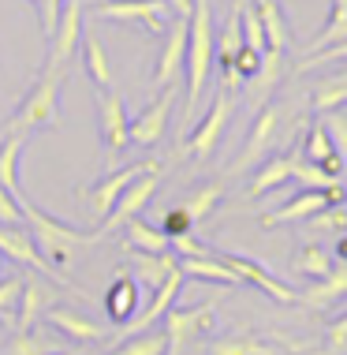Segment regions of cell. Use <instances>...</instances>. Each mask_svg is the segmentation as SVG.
<instances>
[{
  "instance_id": "cell-16",
  "label": "cell",
  "mask_w": 347,
  "mask_h": 355,
  "mask_svg": "<svg viewBox=\"0 0 347 355\" xmlns=\"http://www.w3.org/2000/svg\"><path fill=\"white\" fill-rule=\"evenodd\" d=\"M101 306L105 314H109V322L120 329V325H127L134 314L142 311V300H139V281L134 277H116L109 284V292L101 295Z\"/></svg>"
},
{
  "instance_id": "cell-1",
  "label": "cell",
  "mask_w": 347,
  "mask_h": 355,
  "mask_svg": "<svg viewBox=\"0 0 347 355\" xmlns=\"http://www.w3.org/2000/svg\"><path fill=\"white\" fill-rule=\"evenodd\" d=\"M19 214H23V225H26V232L34 236L37 251H42L45 262L56 266V270L71 266V258H75L79 247H94V243H101V239H105L101 228H71V225H60L56 217L42 214L30 198H19Z\"/></svg>"
},
{
  "instance_id": "cell-15",
  "label": "cell",
  "mask_w": 347,
  "mask_h": 355,
  "mask_svg": "<svg viewBox=\"0 0 347 355\" xmlns=\"http://www.w3.org/2000/svg\"><path fill=\"white\" fill-rule=\"evenodd\" d=\"M276 131H281V109H276V105H262V112L254 116V128H250V135H247V146L235 157L231 172H247L250 165H258V161L265 157V150H273Z\"/></svg>"
},
{
  "instance_id": "cell-26",
  "label": "cell",
  "mask_w": 347,
  "mask_h": 355,
  "mask_svg": "<svg viewBox=\"0 0 347 355\" xmlns=\"http://www.w3.org/2000/svg\"><path fill=\"white\" fill-rule=\"evenodd\" d=\"M336 300H347V270H344V266H340V270L332 266L329 277H321V281H314L306 292H299V303L314 306V311H321V306H329Z\"/></svg>"
},
{
  "instance_id": "cell-35",
  "label": "cell",
  "mask_w": 347,
  "mask_h": 355,
  "mask_svg": "<svg viewBox=\"0 0 347 355\" xmlns=\"http://www.w3.org/2000/svg\"><path fill=\"white\" fill-rule=\"evenodd\" d=\"M281 75H284V53L265 49V53H262V64H258V71H254V79H247V83L254 86V90L269 94L276 83H281Z\"/></svg>"
},
{
  "instance_id": "cell-3",
  "label": "cell",
  "mask_w": 347,
  "mask_h": 355,
  "mask_svg": "<svg viewBox=\"0 0 347 355\" xmlns=\"http://www.w3.org/2000/svg\"><path fill=\"white\" fill-rule=\"evenodd\" d=\"M60 83L64 71L45 68L26 90V98L19 101V109L8 116L4 135H30L37 128H60Z\"/></svg>"
},
{
  "instance_id": "cell-24",
  "label": "cell",
  "mask_w": 347,
  "mask_h": 355,
  "mask_svg": "<svg viewBox=\"0 0 347 355\" xmlns=\"http://www.w3.org/2000/svg\"><path fill=\"white\" fill-rule=\"evenodd\" d=\"M26 139L30 135H4L0 139V191H8L15 202L26 198L23 187H19V157L26 150Z\"/></svg>"
},
{
  "instance_id": "cell-17",
  "label": "cell",
  "mask_w": 347,
  "mask_h": 355,
  "mask_svg": "<svg viewBox=\"0 0 347 355\" xmlns=\"http://www.w3.org/2000/svg\"><path fill=\"white\" fill-rule=\"evenodd\" d=\"M299 157L310 161V165H317V168H325L329 176H344V165H347L340 153H336V146H332V139H329V131H325L321 120L310 123L306 142H303V153H299Z\"/></svg>"
},
{
  "instance_id": "cell-7",
  "label": "cell",
  "mask_w": 347,
  "mask_h": 355,
  "mask_svg": "<svg viewBox=\"0 0 347 355\" xmlns=\"http://www.w3.org/2000/svg\"><path fill=\"white\" fill-rule=\"evenodd\" d=\"M231 112H235L231 90H224V86H220V90L213 94V101H209V112L195 123V131L187 135V153H190L195 161L213 157V150L220 146V135H224V128H228Z\"/></svg>"
},
{
  "instance_id": "cell-36",
  "label": "cell",
  "mask_w": 347,
  "mask_h": 355,
  "mask_svg": "<svg viewBox=\"0 0 347 355\" xmlns=\"http://www.w3.org/2000/svg\"><path fill=\"white\" fill-rule=\"evenodd\" d=\"M239 31H243V45L254 53H265V31H262V19H258L254 4H247V0H239Z\"/></svg>"
},
{
  "instance_id": "cell-5",
  "label": "cell",
  "mask_w": 347,
  "mask_h": 355,
  "mask_svg": "<svg viewBox=\"0 0 347 355\" xmlns=\"http://www.w3.org/2000/svg\"><path fill=\"white\" fill-rule=\"evenodd\" d=\"M127 109H123V94L109 86L98 90V135H101V150H105V165H116L120 153L127 150Z\"/></svg>"
},
{
  "instance_id": "cell-8",
  "label": "cell",
  "mask_w": 347,
  "mask_h": 355,
  "mask_svg": "<svg viewBox=\"0 0 347 355\" xmlns=\"http://www.w3.org/2000/svg\"><path fill=\"white\" fill-rule=\"evenodd\" d=\"M82 19H86L82 0H64L60 15H56V26L49 34V64H45V68H53V71L67 68V60L75 56V49H79V42H82V31H86Z\"/></svg>"
},
{
  "instance_id": "cell-21",
  "label": "cell",
  "mask_w": 347,
  "mask_h": 355,
  "mask_svg": "<svg viewBox=\"0 0 347 355\" xmlns=\"http://www.w3.org/2000/svg\"><path fill=\"white\" fill-rule=\"evenodd\" d=\"M49 300L53 295L42 288V281L37 277H26L23 281V292H19V303H15V322H12V329H34L37 322H42V314L49 311Z\"/></svg>"
},
{
  "instance_id": "cell-11",
  "label": "cell",
  "mask_w": 347,
  "mask_h": 355,
  "mask_svg": "<svg viewBox=\"0 0 347 355\" xmlns=\"http://www.w3.org/2000/svg\"><path fill=\"white\" fill-rule=\"evenodd\" d=\"M157 168H161L157 161H139V165H123V168L105 172V180H101V184L90 191V195H86V198H90V214L98 217V225H101V220L112 214L116 198H120L123 191H127V187L134 184V180H139V176H146V172H157Z\"/></svg>"
},
{
  "instance_id": "cell-50",
  "label": "cell",
  "mask_w": 347,
  "mask_h": 355,
  "mask_svg": "<svg viewBox=\"0 0 347 355\" xmlns=\"http://www.w3.org/2000/svg\"><path fill=\"white\" fill-rule=\"evenodd\" d=\"M165 4L172 8V15H179V19H190V8H195V0H165Z\"/></svg>"
},
{
  "instance_id": "cell-14",
  "label": "cell",
  "mask_w": 347,
  "mask_h": 355,
  "mask_svg": "<svg viewBox=\"0 0 347 355\" xmlns=\"http://www.w3.org/2000/svg\"><path fill=\"white\" fill-rule=\"evenodd\" d=\"M220 258H224L231 270L239 273V281H243V284H254L258 292H265V295H269V300L287 303V306L299 303V292H295V288H292V284H284L281 277H273V273H269V266H262L258 258H247V254H220Z\"/></svg>"
},
{
  "instance_id": "cell-53",
  "label": "cell",
  "mask_w": 347,
  "mask_h": 355,
  "mask_svg": "<svg viewBox=\"0 0 347 355\" xmlns=\"http://www.w3.org/2000/svg\"><path fill=\"white\" fill-rule=\"evenodd\" d=\"M49 355H75V352H49Z\"/></svg>"
},
{
  "instance_id": "cell-57",
  "label": "cell",
  "mask_w": 347,
  "mask_h": 355,
  "mask_svg": "<svg viewBox=\"0 0 347 355\" xmlns=\"http://www.w3.org/2000/svg\"><path fill=\"white\" fill-rule=\"evenodd\" d=\"M344 270H347V266H344Z\"/></svg>"
},
{
  "instance_id": "cell-28",
  "label": "cell",
  "mask_w": 347,
  "mask_h": 355,
  "mask_svg": "<svg viewBox=\"0 0 347 355\" xmlns=\"http://www.w3.org/2000/svg\"><path fill=\"white\" fill-rule=\"evenodd\" d=\"M292 352L287 344H269L262 337H254V333H239V337H220L213 340V348L209 355H284Z\"/></svg>"
},
{
  "instance_id": "cell-23",
  "label": "cell",
  "mask_w": 347,
  "mask_h": 355,
  "mask_svg": "<svg viewBox=\"0 0 347 355\" xmlns=\"http://www.w3.org/2000/svg\"><path fill=\"white\" fill-rule=\"evenodd\" d=\"M131 270H134V281H139V284H146V288H161L172 273L179 270V258H172V254L131 251Z\"/></svg>"
},
{
  "instance_id": "cell-48",
  "label": "cell",
  "mask_w": 347,
  "mask_h": 355,
  "mask_svg": "<svg viewBox=\"0 0 347 355\" xmlns=\"http://www.w3.org/2000/svg\"><path fill=\"white\" fill-rule=\"evenodd\" d=\"M0 225L12 228V225H23V214H19V202L8 191H0Z\"/></svg>"
},
{
  "instance_id": "cell-32",
  "label": "cell",
  "mask_w": 347,
  "mask_h": 355,
  "mask_svg": "<svg viewBox=\"0 0 347 355\" xmlns=\"http://www.w3.org/2000/svg\"><path fill=\"white\" fill-rule=\"evenodd\" d=\"M336 42H347V0H332V12H329V23L321 26V31L314 34L310 49H306V56L317 53V49H329V45Z\"/></svg>"
},
{
  "instance_id": "cell-27",
  "label": "cell",
  "mask_w": 347,
  "mask_h": 355,
  "mask_svg": "<svg viewBox=\"0 0 347 355\" xmlns=\"http://www.w3.org/2000/svg\"><path fill=\"white\" fill-rule=\"evenodd\" d=\"M254 12L262 19V31H265V45L276 53H287V45H292V34H287V19L281 12V4L276 0H254Z\"/></svg>"
},
{
  "instance_id": "cell-33",
  "label": "cell",
  "mask_w": 347,
  "mask_h": 355,
  "mask_svg": "<svg viewBox=\"0 0 347 355\" xmlns=\"http://www.w3.org/2000/svg\"><path fill=\"white\" fill-rule=\"evenodd\" d=\"M239 49H243V31H239V4H235L231 15H228V23H224V31H220V37H217V45H213L217 64H231Z\"/></svg>"
},
{
  "instance_id": "cell-56",
  "label": "cell",
  "mask_w": 347,
  "mask_h": 355,
  "mask_svg": "<svg viewBox=\"0 0 347 355\" xmlns=\"http://www.w3.org/2000/svg\"><path fill=\"white\" fill-rule=\"evenodd\" d=\"M0 262H4V254H0Z\"/></svg>"
},
{
  "instance_id": "cell-51",
  "label": "cell",
  "mask_w": 347,
  "mask_h": 355,
  "mask_svg": "<svg viewBox=\"0 0 347 355\" xmlns=\"http://www.w3.org/2000/svg\"><path fill=\"white\" fill-rule=\"evenodd\" d=\"M336 258L347 266V232H340V239H336Z\"/></svg>"
},
{
  "instance_id": "cell-2",
  "label": "cell",
  "mask_w": 347,
  "mask_h": 355,
  "mask_svg": "<svg viewBox=\"0 0 347 355\" xmlns=\"http://www.w3.org/2000/svg\"><path fill=\"white\" fill-rule=\"evenodd\" d=\"M217 34H213V4L209 0H195L187 19V60H183V71H187V120H195L198 101L206 94V83L213 75L217 64Z\"/></svg>"
},
{
  "instance_id": "cell-39",
  "label": "cell",
  "mask_w": 347,
  "mask_h": 355,
  "mask_svg": "<svg viewBox=\"0 0 347 355\" xmlns=\"http://www.w3.org/2000/svg\"><path fill=\"white\" fill-rule=\"evenodd\" d=\"M4 355H49V344L37 337L34 329H23V333H12V340H8Z\"/></svg>"
},
{
  "instance_id": "cell-6",
  "label": "cell",
  "mask_w": 347,
  "mask_h": 355,
  "mask_svg": "<svg viewBox=\"0 0 347 355\" xmlns=\"http://www.w3.org/2000/svg\"><path fill=\"white\" fill-rule=\"evenodd\" d=\"M0 254L12 258V262H19V266H26V270H34V273H42V277H49V281H56L60 288H71V292L86 295L82 288L67 281V277L56 270V266L45 262V254L37 251V243H34V236L26 232V225H12V228L0 225Z\"/></svg>"
},
{
  "instance_id": "cell-42",
  "label": "cell",
  "mask_w": 347,
  "mask_h": 355,
  "mask_svg": "<svg viewBox=\"0 0 347 355\" xmlns=\"http://www.w3.org/2000/svg\"><path fill=\"white\" fill-rule=\"evenodd\" d=\"M325 131H329V139H332V146H336V153L347 161V112H325Z\"/></svg>"
},
{
  "instance_id": "cell-10",
  "label": "cell",
  "mask_w": 347,
  "mask_h": 355,
  "mask_svg": "<svg viewBox=\"0 0 347 355\" xmlns=\"http://www.w3.org/2000/svg\"><path fill=\"white\" fill-rule=\"evenodd\" d=\"M206 329H213V306L202 303V306H172L165 314V348L168 355H179L195 337H202Z\"/></svg>"
},
{
  "instance_id": "cell-34",
  "label": "cell",
  "mask_w": 347,
  "mask_h": 355,
  "mask_svg": "<svg viewBox=\"0 0 347 355\" xmlns=\"http://www.w3.org/2000/svg\"><path fill=\"white\" fill-rule=\"evenodd\" d=\"M105 355H168L165 333L150 329V333H139V337H123L120 348H112V352H105Z\"/></svg>"
},
{
  "instance_id": "cell-22",
  "label": "cell",
  "mask_w": 347,
  "mask_h": 355,
  "mask_svg": "<svg viewBox=\"0 0 347 355\" xmlns=\"http://www.w3.org/2000/svg\"><path fill=\"white\" fill-rule=\"evenodd\" d=\"M120 232H123V247H127V251H146V254H168V251H172V247H168V236L161 232V228L146 225L142 217L123 220Z\"/></svg>"
},
{
  "instance_id": "cell-18",
  "label": "cell",
  "mask_w": 347,
  "mask_h": 355,
  "mask_svg": "<svg viewBox=\"0 0 347 355\" xmlns=\"http://www.w3.org/2000/svg\"><path fill=\"white\" fill-rule=\"evenodd\" d=\"M45 322H49L56 333L71 337L75 344H98V340H105V333H109L105 325L90 322L86 314H79V311H64V306H49V311H45Z\"/></svg>"
},
{
  "instance_id": "cell-4",
  "label": "cell",
  "mask_w": 347,
  "mask_h": 355,
  "mask_svg": "<svg viewBox=\"0 0 347 355\" xmlns=\"http://www.w3.org/2000/svg\"><path fill=\"white\" fill-rule=\"evenodd\" d=\"M94 19H105V23H139L150 37H165L172 15V8L165 0H105V4L90 8Z\"/></svg>"
},
{
  "instance_id": "cell-45",
  "label": "cell",
  "mask_w": 347,
  "mask_h": 355,
  "mask_svg": "<svg viewBox=\"0 0 347 355\" xmlns=\"http://www.w3.org/2000/svg\"><path fill=\"white\" fill-rule=\"evenodd\" d=\"M161 232H165L168 239H176V236H183V232H190V217L183 214L179 206H176V209H168V214L161 217Z\"/></svg>"
},
{
  "instance_id": "cell-25",
  "label": "cell",
  "mask_w": 347,
  "mask_h": 355,
  "mask_svg": "<svg viewBox=\"0 0 347 355\" xmlns=\"http://www.w3.org/2000/svg\"><path fill=\"white\" fill-rule=\"evenodd\" d=\"M79 49H82V68H86V75H90V83L98 86V90H109L112 86V64H109V53H105L101 37L82 31Z\"/></svg>"
},
{
  "instance_id": "cell-37",
  "label": "cell",
  "mask_w": 347,
  "mask_h": 355,
  "mask_svg": "<svg viewBox=\"0 0 347 355\" xmlns=\"http://www.w3.org/2000/svg\"><path fill=\"white\" fill-rule=\"evenodd\" d=\"M292 180H299V184H303L306 191H329L340 176H329L325 168L310 165V161H303V157L295 153V157H292Z\"/></svg>"
},
{
  "instance_id": "cell-43",
  "label": "cell",
  "mask_w": 347,
  "mask_h": 355,
  "mask_svg": "<svg viewBox=\"0 0 347 355\" xmlns=\"http://www.w3.org/2000/svg\"><path fill=\"white\" fill-rule=\"evenodd\" d=\"M19 292H23V281H0V322L12 325L15 322V303H19Z\"/></svg>"
},
{
  "instance_id": "cell-19",
  "label": "cell",
  "mask_w": 347,
  "mask_h": 355,
  "mask_svg": "<svg viewBox=\"0 0 347 355\" xmlns=\"http://www.w3.org/2000/svg\"><path fill=\"white\" fill-rule=\"evenodd\" d=\"M179 273L190 277V281H209V284H224V288H235L243 284L239 281V273L231 270L220 254H198V258H179Z\"/></svg>"
},
{
  "instance_id": "cell-46",
  "label": "cell",
  "mask_w": 347,
  "mask_h": 355,
  "mask_svg": "<svg viewBox=\"0 0 347 355\" xmlns=\"http://www.w3.org/2000/svg\"><path fill=\"white\" fill-rule=\"evenodd\" d=\"M168 247H172V251H176L179 258H198V254H209L206 247H202V243H198V239L190 236V232H183V236H176V239H168Z\"/></svg>"
},
{
  "instance_id": "cell-52",
  "label": "cell",
  "mask_w": 347,
  "mask_h": 355,
  "mask_svg": "<svg viewBox=\"0 0 347 355\" xmlns=\"http://www.w3.org/2000/svg\"><path fill=\"white\" fill-rule=\"evenodd\" d=\"M86 8H98V4H105V0H82Z\"/></svg>"
},
{
  "instance_id": "cell-29",
  "label": "cell",
  "mask_w": 347,
  "mask_h": 355,
  "mask_svg": "<svg viewBox=\"0 0 347 355\" xmlns=\"http://www.w3.org/2000/svg\"><path fill=\"white\" fill-rule=\"evenodd\" d=\"M287 180H292V157H269L265 165L254 172V180L247 184V195L262 198V195H269V191L284 187Z\"/></svg>"
},
{
  "instance_id": "cell-41",
  "label": "cell",
  "mask_w": 347,
  "mask_h": 355,
  "mask_svg": "<svg viewBox=\"0 0 347 355\" xmlns=\"http://www.w3.org/2000/svg\"><path fill=\"white\" fill-rule=\"evenodd\" d=\"M314 228H325V232H347V202L340 206H325L310 217Z\"/></svg>"
},
{
  "instance_id": "cell-30",
  "label": "cell",
  "mask_w": 347,
  "mask_h": 355,
  "mask_svg": "<svg viewBox=\"0 0 347 355\" xmlns=\"http://www.w3.org/2000/svg\"><path fill=\"white\" fill-rule=\"evenodd\" d=\"M332 254L325 251V247H317L314 239L310 243H303L295 251V258H292V270L295 273H303V277H310V281H321V277H329L332 273Z\"/></svg>"
},
{
  "instance_id": "cell-12",
  "label": "cell",
  "mask_w": 347,
  "mask_h": 355,
  "mask_svg": "<svg viewBox=\"0 0 347 355\" xmlns=\"http://www.w3.org/2000/svg\"><path fill=\"white\" fill-rule=\"evenodd\" d=\"M183 60H187V19H172L168 31H165V42H161V53H157V64H153V90H165V86L176 83V75L183 71Z\"/></svg>"
},
{
  "instance_id": "cell-49",
  "label": "cell",
  "mask_w": 347,
  "mask_h": 355,
  "mask_svg": "<svg viewBox=\"0 0 347 355\" xmlns=\"http://www.w3.org/2000/svg\"><path fill=\"white\" fill-rule=\"evenodd\" d=\"M220 75H224V90H243L247 86V79L239 75L235 64H220Z\"/></svg>"
},
{
  "instance_id": "cell-13",
  "label": "cell",
  "mask_w": 347,
  "mask_h": 355,
  "mask_svg": "<svg viewBox=\"0 0 347 355\" xmlns=\"http://www.w3.org/2000/svg\"><path fill=\"white\" fill-rule=\"evenodd\" d=\"M157 187H161V168H157V172H146V176H139V180H134V184H131L127 191H123L120 198H116L112 214L105 217L98 228H101L105 236H109V232H120V225H123V220L139 217L142 209L150 206V198L157 195Z\"/></svg>"
},
{
  "instance_id": "cell-47",
  "label": "cell",
  "mask_w": 347,
  "mask_h": 355,
  "mask_svg": "<svg viewBox=\"0 0 347 355\" xmlns=\"http://www.w3.org/2000/svg\"><path fill=\"white\" fill-rule=\"evenodd\" d=\"M239 68V75H243V79H254V71H258V64H262V53H254V49H239L235 53V60H231Z\"/></svg>"
},
{
  "instance_id": "cell-55",
  "label": "cell",
  "mask_w": 347,
  "mask_h": 355,
  "mask_svg": "<svg viewBox=\"0 0 347 355\" xmlns=\"http://www.w3.org/2000/svg\"><path fill=\"white\" fill-rule=\"evenodd\" d=\"M344 191H347V180H344Z\"/></svg>"
},
{
  "instance_id": "cell-40",
  "label": "cell",
  "mask_w": 347,
  "mask_h": 355,
  "mask_svg": "<svg viewBox=\"0 0 347 355\" xmlns=\"http://www.w3.org/2000/svg\"><path fill=\"white\" fill-rule=\"evenodd\" d=\"M321 355H347V311L336 322L325 325V337H321Z\"/></svg>"
},
{
  "instance_id": "cell-54",
  "label": "cell",
  "mask_w": 347,
  "mask_h": 355,
  "mask_svg": "<svg viewBox=\"0 0 347 355\" xmlns=\"http://www.w3.org/2000/svg\"><path fill=\"white\" fill-rule=\"evenodd\" d=\"M336 79H340V83H347V71H344V75H336Z\"/></svg>"
},
{
  "instance_id": "cell-20",
  "label": "cell",
  "mask_w": 347,
  "mask_h": 355,
  "mask_svg": "<svg viewBox=\"0 0 347 355\" xmlns=\"http://www.w3.org/2000/svg\"><path fill=\"white\" fill-rule=\"evenodd\" d=\"M329 206V198H325V191H303V195H295L292 202H284L281 209H269L262 214V225L265 228H276V225H295V220H310L317 209Z\"/></svg>"
},
{
  "instance_id": "cell-9",
  "label": "cell",
  "mask_w": 347,
  "mask_h": 355,
  "mask_svg": "<svg viewBox=\"0 0 347 355\" xmlns=\"http://www.w3.org/2000/svg\"><path fill=\"white\" fill-rule=\"evenodd\" d=\"M172 109H176V86H165V90H157V98L127 123V142H134V146H142V150L157 146L161 135H165V128H168V120H172Z\"/></svg>"
},
{
  "instance_id": "cell-44",
  "label": "cell",
  "mask_w": 347,
  "mask_h": 355,
  "mask_svg": "<svg viewBox=\"0 0 347 355\" xmlns=\"http://www.w3.org/2000/svg\"><path fill=\"white\" fill-rule=\"evenodd\" d=\"M34 12H37V26H42V34L49 37L53 26H56V15H60V4L64 0H30Z\"/></svg>"
},
{
  "instance_id": "cell-31",
  "label": "cell",
  "mask_w": 347,
  "mask_h": 355,
  "mask_svg": "<svg viewBox=\"0 0 347 355\" xmlns=\"http://www.w3.org/2000/svg\"><path fill=\"white\" fill-rule=\"evenodd\" d=\"M220 198H224V184H217V180H213V184H202V187L190 191V195L183 198L179 209L190 217V225H198V220H206L220 206Z\"/></svg>"
},
{
  "instance_id": "cell-38",
  "label": "cell",
  "mask_w": 347,
  "mask_h": 355,
  "mask_svg": "<svg viewBox=\"0 0 347 355\" xmlns=\"http://www.w3.org/2000/svg\"><path fill=\"white\" fill-rule=\"evenodd\" d=\"M340 105H347V83H340V79L321 83V86L314 90V98H310V109L317 112V116H325V112H336Z\"/></svg>"
}]
</instances>
